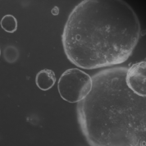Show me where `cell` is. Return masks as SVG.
Listing matches in <instances>:
<instances>
[{
  "instance_id": "cell-3",
  "label": "cell",
  "mask_w": 146,
  "mask_h": 146,
  "mask_svg": "<svg viewBox=\"0 0 146 146\" xmlns=\"http://www.w3.org/2000/svg\"><path fill=\"white\" fill-rule=\"evenodd\" d=\"M92 80L86 72L77 68L66 70L60 76L58 88L60 96L70 103L79 102L91 91Z\"/></svg>"
},
{
  "instance_id": "cell-9",
  "label": "cell",
  "mask_w": 146,
  "mask_h": 146,
  "mask_svg": "<svg viewBox=\"0 0 146 146\" xmlns=\"http://www.w3.org/2000/svg\"><path fill=\"white\" fill-rule=\"evenodd\" d=\"M1 48H0V56H1Z\"/></svg>"
},
{
  "instance_id": "cell-7",
  "label": "cell",
  "mask_w": 146,
  "mask_h": 146,
  "mask_svg": "<svg viewBox=\"0 0 146 146\" xmlns=\"http://www.w3.org/2000/svg\"><path fill=\"white\" fill-rule=\"evenodd\" d=\"M19 57L18 50L13 46H8L4 51V57L7 62L13 63L17 61Z\"/></svg>"
},
{
  "instance_id": "cell-1",
  "label": "cell",
  "mask_w": 146,
  "mask_h": 146,
  "mask_svg": "<svg viewBox=\"0 0 146 146\" xmlns=\"http://www.w3.org/2000/svg\"><path fill=\"white\" fill-rule=\"evenodd\" d=\"M141 25L131 7L122 0H85L70 13L62 36L67 59L93 70L124 63L140 39Z\"/></svg>"
},
{
  "instance_id": "cell-6",
  "label": "cell",
  "mask_w": 146,
  "mask_h": 146,
  "mask_svg": "<svg viewBox=\"0 0 146 146\" xmlns=\"http://www.w3.org/2000/svg\"><path fill=\"white\" fill-rule=\"evenodd\" d=\"M0 24L2 29L8 33H14L17 29V20L14 16L10 14L4 16Z\"/></svg>"
},
{
  "instance_id": "cell-8",
  "label": "cell",
  "mask_w": 146,
  "mask_h": 146,
  "mask_svg": "<svg viewBox=\"0 0 146 146\" xmlns=\"http://www.w3.org/2000/svg\"><path fill=\"white\" fill-rule=\"evenodd\" d=\"M58 9L57 7H55L52 10V13L53 15H57L58 13Z\"/></svg>"
},
{
  "instance_id": "cell-2",
  "label": "cell",
  "mask_w": 146,
  "mask_h": 146,
  "mask_svg": "<svg viewBox=\"0 0 146 146\" xmlns=\"http://www.w3.org/2000/svg\"><path fill=\"white\" fill-rule=\"evenodd\" d=\"M128 69L94 75L91 91L78 102V123L91 146H146V96L127 86Z\"/></svg>"
},
{
  "instance_id": "cell-5",
  "label": "cell",
  "mask_w": 146,
  "mask_h": 146,
  "mask_svg": "<svg viewBox=\"0 0 146 146\" xmlns=\"http://www.w3.org/2000/svg\"><path fill=\"white\" fill-rule=\"evenodd\" d=\"M36 84L39 89L46 91L52 88L55 84L56 78L54 72L45 69L39 72L36 77Z\"/></svg>"
},
{
  "instance_id": "cell-4",
  "label": "cell",
  "mask_w": 146,
  "mask_h": 146,
  "mask_svg": "<svg viewBox=\"0 0 146 146\" xmlns=\"http://www.w3.org/2000/svg\"><path fill=\"white\" fill-rule=\"evenodd\" d=\"M146 61L134 64L128 69L126 82L128 87L135 94L146 96Z\"/></svg>"
}]
</instances>
